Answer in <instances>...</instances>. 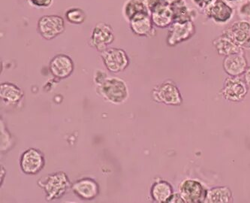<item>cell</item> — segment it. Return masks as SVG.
Instances as JSON below:
<instances>
[{
    "label": "cell",
    "mask_w": 250,
    "mask_h": 203,
    "mask_svg": "<svg viewBox=\"0 0 250 203\" xmlns=\"http://www.w3.org/2000/svg\"><path fill=\"white\" fill-rule=\"evenodd\" d=\"M30 5L38 8H47L52 5L54 0H28Z\"/></svg>",
    "instance_id": "cell-27"
},
{
    "label": "cell",
    "mask_w": 250,
    "mask_h": 203,
    "mask_svg": "<svg viewBox=\"0 0 250 203\" xmlns=\"http://www.w3.org/2000/svg\"><path fill=\"white\" fill-rule=\"evenodd\" d=\"M171 6L174 14V22H193L196 18V10L188 7L186 0H180Z\"/></svg>",
    "instance_id": "cell-18"
},
{
    "label": "cell",
    "mask_w": 250,
    "mask_h": 203,
    "mask_svg": "<svg viewBox=\"0 0 250 203\" xmlns=\"http://www.w3.org/2000/svg\"></svg>",
    "instance_id": "cell-34"
},
{
    "label": "cell",
    "mask_w": 250,
    "mask_h": 203,
    "mask_svg": "<svg viewBox=\"0 0 250 203\" xmlns=\"http://www.w3.org/2000/svg\"><path fill=\"white\" fill-rule=\"evenodd\" d=\"M223 35L232 39L240 47L250 48V23L240 20L225 29Z\"/></svg>",
    "instance_id": "cell-9"
},
{
    "label": "cell",
    "mask_w": 250,
    "mask_h": 203,
    "mask_svg": "<svg viewBox=\"0 0 250 203\" xmlns=\"http://www.w3.org/2000/svg\"><path fill=\"white\" fill-rule=\"evenodd\" d=\"M150 18L156 27H169L174 22V14L171 5L163 0L150 11Z\"/></svg>",
    "instance_id": "cell-13"
},
{
    "label": "cell",
    "mask_w": 250,
    "mask_h": 203,
    "mask_svg": "<svg viewBox=\"0 0 250 203\" xmlns=\"http://www.w3.org/2000/svg\"><path fill=\"white\" fill-rule=\"evenodd\" d=\"M74 194L81 200H93L99 194V185L97 181L91 178L78 179L71 186Z\"/></svg>",
    "instance_id": "cell-11"
},
{
    "label": "cell",
    "mask_w": 250,
    "mask_h": 203,
    "mask_svg": "<svg viewBox=\"0 0 250 203\" xmlns=\"http://www.w3.org/2000/svg\"><path fill=\"white\" fill-rule=\"evenodd\" d=\"M225 1L227 2H237L242 1V0H225Z\"/></svg>",
    "instance_id": "cell-32"
},
{
    "label": "cell",
    "mask_w": 250,
    "mask_h": 203,
    "mask_svg": "<svg viewBox=\"0 0 250 203\" xmlns=\"http://www.w3.org/2000/svg\"><path fill=\"white\" fill-rule=\"evenodd\" d=\"M23 97V91L17 85L8 82H5L0 85V98L5 105L18 106L21 103Z\"/></svg>",
    "instance_id": "cell-16"
},
{
    "label": "cell",
    "mask_w": 250,
    "mask_h": 203,
    "mask_svg": "<svg viewBox=\"0 0 250 203\" xmlns=\"http://www.w3.org/2000/svg\"><path fill=\"white\" fill-rule=\"evenodd\" d=\"M205 200L206 203H229L231 200V193L226 187H217L209 190Z\"/></svg>",
    "instance_id": "cell-23"
},
{
    "label": "cell",
    "mask_w": 250,
    "mask_h": 203,
    "mask_svg": "<svg viewBox=\"0 0 250 203\" xmlns=\"http://www.w3.org/2000/svg\"><path fill=\"white\" fill-rule=\"evenodd\" d=\"M240 54H231V55L227 56L225 59V69L229 75L236 76V75H241L245 71L247 61L244 56Z\"/></svg>",
    "instance_id": "cell-20"
},
{
    "label": "cell",
    "mask_w": 250,
    "mask_h": 203,
    "mask_svg": "<svg viewBox=\"0 0 250 203\" xmlns=\"http://www.w3.org/2000/svg\"><path fill=\"white\" fill-rule=\"evenodd\" d=\"M65 18L68 23L74 25H81L86 21V14L81 8L72 7L68 8L65 12Z\"/></svg>",
    "instance_id": "cell-24"
},
{
    "label": "cell",
    "mask_w": 250,
    "mask_h": 203,
    "mask_svg": "<svg viewBox=\"0 0 250 203\" xmlns=\"http://www.w3.org/2000/svg\"><path fill=\"white\" fill-rule=\"evenodd\" d=\"M141 1H142V2H145V4L146 3V2H148V0H141Z\"/></svg>",
    "instance_id": "cell-33"
},
{
    "label": "cell",
    "mask_w": 250,
    "mask_h": 203,
    "mask_svg": "<svg viewBox=\"0 0 250 203\" xmlns=\"http://www.w3.org/2000/svg\"><path fill=\"white\" fill-rule=\"evenodd\" d=\"M51 74L57 79H65L72 75L75 65L73 60L66 54L54 56L49 64Z\"/></svg>",
    "instance_id": "cell-12"
},
{
    "label": "cell",
    "mask_w": 250,
    "mask_h": 203,
    "mask_svg": "<svg viewBox=\"0 0 250 203\" xmlns=\"http://www.w3.org/2000/svg\"><path fill=\"white\" fill-rule=\"evenodd\" d=\"M103 64L111 73H120L129 66L130 59L125 50L116 47H108L101 52Z\"/></svg>",
    "instance_id": "cell-4"
},
{
    "label": "cell",
    "mask_w": 250,
    "mask_h": 203,
    "mask_svg": "<svg viewBox=\"0 0 250 203\" xmlns=\"http://www.w3.org/2000/svg\"><path fill=\"white\" fill-rule=\"evenodd\" d=\"M114 39L115 36L112 26L108 23L100 22L96 23L92 30L89 45L99 52H103L114 43Z\"/></svg>",
    "instance_id": "cell-5"
},
{
    "label": "cell",
    "mask_w": 250,
    "mask_h": 203,
    "mask_svg": "<svg viewBox=\"0 0 250 203\" xmlns=\"http://www.w3.org/2000/svg\"><path fill=\"white\" fill-rule=\"evenodd\" d=\"M38 185L44 190L45 200L48 202L63 197L72 186L68 176L63 172H55L42 178L38 180Z\"/></svg>",
    "instance_id": "cell-2"
},
{
    "label": "cell",
    "mask_w": 250,
    "mask_h": 203,
    "mask_svg": "<svg viewBox=\"0 0 250 203\" xmlns=\"http://www.w3.org/2000/svg\"><path fill=\"white\" fill-rule=\"evenodd\" d=\"M153 98L157 103L177 106L182 102L181 94L177 87L168 82H165L154 88Z\"/></svg>",
    "instance_id": "cell-10"
},
{
    "label": "cell",
    "mask_w": 250,
    "mask_h": 203,
    "mask_svg": "<svg viewBox=\"0 0 250 203\" xmlns=\"http://www.w3.org/2000/svg\"><path fill=\"white\" fill-rule=\"evenodd\" d=\"M172 187L166 180H157L150 190L152 199L156 203H167L173 195Z\"/></svg>",
    "instance_id": "cell-19"
},
{
    "label": "cell",
    "mask_w": 250,
    "mask_h": 203,
    "mask_svg": "<svg viewBox=\"0 0 250 203\" xmlns=\"http://www.w3.org/2000/svg\"><path fill=\"white\" fill-rule=\"evenodd\" d=\"M213 45L218 53L221 55L229 56L242 52L241 47L236 44L232 39L223 35L213 41Z\"/></svg>",
    "instance_id": "cell-22"
},
{
    "label": "cell",
    "mask_w": 250,
    "mask_h": 203,
    "mask_svg": "<svg viewBox=\"0 0 250 203\" xmlns=\"http://www.w3.org/2000/svg\"><path fill=\"white\" fill-rule=\"evenodd\" d=\"M214 0H193L194 3L200 9L205 10Z\"/></svg>",
    "instance_id": "cell-29"
},
{
    "label": "cell",
    "mask_w": 250,
    "mask_h": 203,
    "mask_svg": "<svg viewBox=\"0 0 250 203\" xmlns=\"http://www.w3.org/2000/svg\"><path fill=\"white\" fill-rule=\"evenodd\" d=\"M65 21L60 15H44L37 23L39 34L46 40H52L65 31Z\"/></svg>",
    "instance_id": "cell-3"
},
{
    "label": "cell",
    "mask_w": 250,
    "mask_h": 203,
    "mask_svg": "<svg viewBox=\"0 0 250 203\" xmlns=\"http://www.w3.org/2000/svg\"><path fill=\"white\" fill-rule=\"evenodd\" d=\"M0 124H1V127H0V131H1V151H2V153H5L11 149L12 145H13V141H12V135L10 134L3 120H1Z\"/></svg>",
    "instance_id": "cell-25"
},
{
    "label": "cell",
    "mask_w": 250,
    "mask_h": 203,
    "mask_svg": "<svg viewBox=\"0 0 250 203\" xmlns=\"http://www.w3.org/2000/svg\"><path fill=\"white\" fill-rule=\"evenodd\" d=\"M130 29L134 34L142 37H153L156 35L150 14H142L129 22Z\"/></svg>",
    "instance_id": "cell-14"
},
{
    "label": "cell",
    "mask_w": 250,
    "mask_h": 203,
    "mask_svg": "<svg viewBox=\"0 0 250 203\" xmlns=\"http://www.w3.org/2000/svg\"><path fill=\"white\" fill-rule=\"evenodd\" d=\"M45 166V158L41 151L29 148L22 154L20 159V167L25 175L36 176Z\"/></svg>",
    "instance_id": "cell-6"
},
{
    "label": "cell",
    "mask_w": 250,
    "mask_h": 203,
    "mask_svg": "<svg viewBox=\"0 0 250 203\" xmlns=\"http://www.w3.org/2000/svg\"><path fill=\"white\" fill-rule=\"evenodd\" d=\"M207 18L215 23H227L234 16V10L225 0H214L204 10Z\"/></svg>",
    "instance_id": "cell-7"
},
{
    "label": "cell",
    "mask_w": 250,
    "mask_h": 203,
    "mask_svg": "<svg viewBox=\"0 0 250 203\" xmlns=\"http://www.w3.org/2000/svg\"><path fill=\"white\" fill-rule=\"evenodd\" d=\"M167 4L169 5H172V4L175 3V2H178L180 0H165Z\"/></svg>",
    "instance_id": "cell-31"
},
{
    "label": "cell",
    "mask_w": 250,
    "mask_h": 203,
    "mask_svg": "<svg viewBox=\"0 0 250 203\" xmlns=\"http://www.w3.org/2000/svg\"><path fill=\"white\" fill-rule=\"evenodd\" d=\"M96 93L107 103L121 105L129 96V90L125 81L117 77H107L103 83L96 86Z\"/></svg>",
    "instance_id": "cell-1"
},
{
    "label": "cell",
    "mask_w": 250,
    "mask_h": 203,
    "mask_svg": "<svg viewBox=\"0 0 250 203\" xmlns=\"http://www.w3.org/2000/svg\"><path fill=\"white\" fill-rule=\"evenodd\" d=\"M180 195L186 203H199L206 197L202 184L193 180L183 182L180 187Z\"/></svg>",
    "instance_id": "cell-15"
},
{
    "label": "cell",
    "mask_w": 250,
    "mask_h": 203,
    "mask_svg": "<svg viewBox=\"0 0 250 203\" xmlns=\"http://www.w3.org/2000/svg\"><path fill=\"white\" fill-rule=\"evenodd\" d=\"M239 18L243 21L250 23V1L247 0V2L243 3L237 10Z\"/></svg>",
    "instance_id": "cell-26"
},
{
    "label": "cell",
    "mask_w": 250,
    "mask_h": 203,
    "mask_svg": "<svg viewBox=\"0 0 250 203\" xmlns=\"http://www.w3.org/2000/svg\"><path fill=\"white\" fill-rule=\"evenodd\" d=\"M142 14H150L149 8L141 0H127L123 8V15L129 23L135 17Z\"/></svg>",
    "instance_id": "cell-21"
},
{
    "label": "cell",
    "mask_w": 250,
    "mask_h": 203,
    "mask_svg": "<svg viewBox=\"0 0 250 203\" xmlns=\"http://www.w3.org/2000/svg\"><path fill=\"white\" fill-rule=\"evenodd\" d=\"M247 87L244 81L238 78L228 79L223 90L225 97L231 101L241 100L247 94Z\"/></svg>",
    "instance_id": "cell-17"
},
{
    "label": "cell",
    "mask_w": 250,
    "mask_h": 203,
    "mask_svg": "<svg viewBox=\"0 0 250 203\" xmlns=\"http://www.w3.org/2000/svg\"><path fill=\"white\" fill-rule=\"evenodd\" d=\"M107 77H108V75H107L106 72H104L103 70H97V71L95 72L94 77H93L94 83L96 84V86H97V85L103 83V81H104Z\"/></svg>",
    "instance_id": "cell-28"
},
{
    "label": "cell",
    "mask_w": 250,
    "mask_h": 203,
    "mask_svg": "<svg viewBox=\"0 0 250 203\" xmlns=\"http://www.w3.org/2000/svg\"><path fill=\"white\" fill-rule=\"evenodd\" d=\"M245 79L246 81H247V85L250 86V68H248L247 72H246Z\"/></svg>",
    "instance_id": "cell-30"
},
{
    "label": "cell",
    "mask_w": 250,
    "mask_h": 203,
    "mask_svg": "<svg viewBox=\"0 0 250 203\" xmlns=\"http://www.w3.org/2000/svg\"><path fill=\"white\" fill-rule=\"evenodd\" d=\"M195 33L193 22H173L168 27L167 43L169 46H174L184 41L188 40Z\"/></svg>",
    "instance_id": "cell-8"
}]
</instances>
